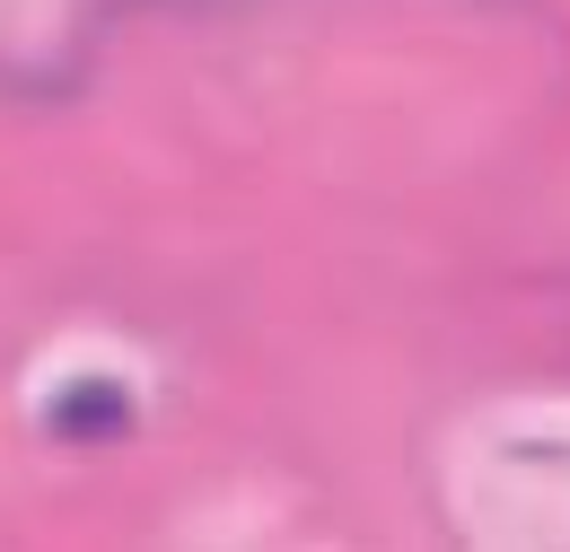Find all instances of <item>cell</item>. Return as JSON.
Wrapping results in <instances>:
<instances>
[{
    "label": "cell",
    "mask_w": 570,
    "mask_h": 552,
    "mask_svg": "<svg viewBox=\"0 0 570 552\" xmlns=\"http://www.w3.org/2000/svg\"><path fill=\"white\" fill-rule=\"evenodd\" d=\"M124 421V395L115 386H88V395H62L53 404V430H115Z\"/></svg>",
    "instance_id": "obj_1"
}]
</instances>
